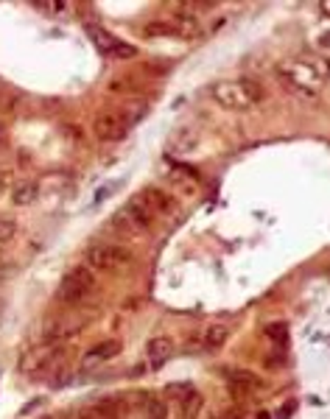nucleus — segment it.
I'll return each mask as SVG.
<instances>
[{
	"label": "nucleus",
	"mask_w": 330,
	"mask_h": 419,
	"mask_svg": "<svg viewBox=\"0 0 330 419\" xmlns=\"http://www.w3.org/2000/svg\"><path fill=\"white\" fill-rule=\"evenodd\" d=\"M93 132H95V137L104 140V143H118V140H123V137L132 132V126L123 120V115L118 112V106H112V109H101V112L95 115Z\"/></svg>",
	"instance_id": "obj_7"
},
{
	"label": "nucleus",
	"mask_w": 330,
	"mask_h": 419,
	"mask_svg": "<svg viewBox=\"0 0 330 419\" xmlns=\"http://www.w3.org/2000/svg\"><path fill=\"white\" fill-rule=\"evenodd\" d=\"M258 419H272V416H269L266 411H260V413H258Z\"/></svg>",
	"instance_id": "obj_27"
},
{
	"label": "nucleus",
	"mask_w": 330,
	"mask_h": 419,
	"mask_svg": "<svg viewBox=\"0 0 330 419\" xmlns=\"http://www.w3.org/2000/svg\"><path fill=\"white\" fill-rule=\"evenodd\" d=\"M62 361H65V347H59V344H42V347H34V349L23 352L20 372L23 374H34V377H45L48 372H56Z\"/></svg>",
	"instance_id": "obj_6"
},
{
	"label": "nucleus",
	"mask_w": 330,
	"mask_h": 419,
	"mask_svg": "<svg viewBox=\"0 0 330 419\" xmlns=\"http://www.w3.org/2000/svg\"><path fill=\"white\" fill-rule=\"evenodd\" d=\"M227 338H230V330H227L224 324H210V327L202 330V344H205V349H210V352L221 349V347L227 344Z\"/></svg>",
	"instance_id": "obj_15"
},
{
	"label": "nucleus",
	"mask_w": 330,
	"mask_h": 419,
	"mask_svg": "<svg viewBox=\"0 0 330 419\" xmlns=\"http://www.w3.org/2000/svg\"><path fill=\"white\" fill-rule=\"evenodd\" d=\"M95 274H93V269H87V266H79V269H70L65 277H62V283H59V288H56V302H62V305H81L84 299H90L93 294H95Z\"/></svg>",
	"instance_id": "obj_4"
},
{
	"label": "nucleus",
	"mask_w": 330,
	"mask_h": 419,
	"mask_svg": "<svg viewBox=\"0 0 330 419\" xmlns=\"http://www.w3.org/2000/svg\"><path fill=\"white\" fill-rule=\"evenodd\" d=\"M146 352H148L151 366H162L165 361H168V358L174 355V341H171L168 335H154V338L148 341Z\"/></svg>",
	"instance_id": "obj_12"
},
{
	"label": "nucleus",
	"mask_w": 330,
	"mask_h": 419,
	"mask_svg": "<svg viewBox=\"0 0 330 419\" xmlns=\"http://www.w3.org/2000/svg\"><path fill=\"white\" fill-rule=\"evenodd\" d=\"M42 419H62V416H54V413H51V416H42Z\"/></svg>",
	"instance_id": "obj_28"
},
{
	"label": "nucleus",
	"mask_w": 330,
	"mask_h": 419,
	"mask_svg": "<svg viewBox=\"0 0 330 419\" xmlns=\"http://www.w3.org/2000/svg\"><path fill=\"white\" fill-rule=\"evenodd\" d=\"M154 221H157V216L148 209V204L140 198V196H132L118 213L112 216V224L123 232V235H143V232H148L151 227H154Z\"/></svg>",
	"instance_id": "obj_3"
},
{
	"label": "nucleus",
	"mask_w": 330,
	"mask_h": 419,
	"mask_svg": "<svg viewBox=\"0 0 330 419\" xmlns=\"http://www.w3.org/2000/svg\"><path fill=\"white\" fill-rule=\"evenodd\" d=\"M15 232H17V224H15L12 219H3V216H0V244L12 241V238H15Z\"/></svg>",
	"instance_id": "obj_21"
},
{
	"label": "nucleus",
	"mask_w": 330,
	"mask_h": 419,
	"mask_svg": "<svg viewBox=\"0 0 330 419\" xmlns=\"http://www.w3.org/2000/svg\"><path fill=\"white\" fill-rule=\"evenodd\" d=\"M120 352V341L118 338H107L101 344H95L90 352H84V366H98V363H107L112 358H118Z\"/></svg>",
	"instance_id": "obj_10"
},
{
	"label": "nucleus",
	"mask_w": 330,
	"mask_h": 419,
	"mask_svg": "<svg viewBox=\"0 0 330 419\" xmlns=\"http://www.w3.org/2000/svg\"><path fill=\"white\" fill-rule=\"evenodd\" d=\"M269 338H274V341H285V338H288V333H285V327H283V324H272V327H269Z\"/></svg>",
	"instance_id": "obj_22"
},
{
	"label": "nucleus",
	"mask_w": 330,
	"mask_h": 419,
	"mask_svg": "<svg viewBox=\"0 0 330 419\" xmlns=\"http://www.w3.org/2000/svg\"><path fill=\"white\" fill-rule=\"evenodd\" d=\"M6 179H9V173H6V171H0V190L6 187Z\"/></svg>",
	"instance_id": "obj_26"
},
{
	"label": "nucleus",
	"mask_w": 330,
	"mask_h": 419,
	"mask_svg": "<svg viewBox=\"0 0 330 419\" xmlns=\"http://www.w3.org/2000/svg\"><path fill=\"white\" fill-rule=\"evenodd\" d=\"M230 380H233L235 391H238V388H241V391H246V388H258V386H260V380H258L252 372H244V369H241V372H233V374H230Z\"/></svg>",
	"instance_id": "obj_18"
},
{
	"label": "nucleus",
	"mask_w": 330,
	"mask_h": 419,
	"mask_svg": "<svg viewBox=\"0 0 330 419\" xmlns=\"http://www.w3.org/2000/svg\"><path fill=\"white\" fill-rule=\"evenodd\" d=\"M202 405H205L202 394H199V391H191L188 397H182V413H180V419H196L199 411H202Z\"/></svg>",
	"instance_id": "obj_17"
},
{
	"label": "nucleus",
	"mask_w": 330,
	"mask_h": 419,
	"mask_svg": "<svg viewBox=\"0 0 330 419\" xmlns=\"http://www.w3.org/2000/svg\"><path fill=\"white\" fill-rule=\"evenodd\" d=\"M40 402H42V400H34V402H29V405H26V408H23V413H29V411H34V408H37V405H40Z\"/></svg>",
	"instance_id": "obj_25"
},
{
	"label": "nucleus",
	"mask_w": 330,
	"mask_h": 419,
	"mask_svg": "<svg viewBox=\"0 0 330 419\" xmlns=\"http://www.w3.org/2000/svg\"><path fill=\"white\" fill-rule=\"evenodd\" d=\"M79 419H118V400L109 397V400H98L93 405H84L79 413Z\"/></svg>",
	"instance_id": "obj_11"
},
{
	"label": "nucleus",
	"mask_w": 330,
	"mask_h": 419,
	"mask_svg": "<svg viewBox=\"0 0 330 419\" xmlns=\"http://www.w3.org/2000/svg\"><path fill=\"white\" fill-rule=\"evenodd\" d=\"M210 98L224 106V109H255L258 104H263L266 93L258 81L252 79H235V81H216L210 84Z\"/></svg>",
	"instance_id": "obj_2"
},
{
	"label": "nucleus",
	"mask_w": 330,
	"mask_h": 419,
	"mask_svg": "<svg viewBox=\"0 0 330 419\" xmlns=\"http://www.w3.org/2000/svg\"><path fill=\"white\" fill-rule=\"evenodd\" d=\"M137 196L148 204V209L154 216H177L180 213V201L174 198V193H165L159 187H146Z\"/></svg>",
	"instance_id": "obj_9"
},
{
	"label": "nucleus",
	"mask_w": 330,
	"mask_h": 419,
	"mask_svg": "<svg viewBox=\"0 0 330 419\" xmlns=\"http://www.w3.org/2000/svg\"><path fill=\"white\" fill-rule=\"evenodd\" d=\"M3 266H6V263H3V258H0V269H3Z\"/></svg>",
	"instance_id": "obj_29"
},
{
	"label": "nucleus",
	"mask_w": 330,
	"mask_h": 419,
	"mask_svg": "<svg viewBox=\"0 0 330 419\" xmlns=\"http://www.w3.org/2000/svg\"><path fill=\"white\" fill-rule=\"evenodd\" d=\"M118 112H120V115H123V120H126V123L134 129V126H137V123L146 118V112H148V104H146V101H126V104H120V106H118Z\"/></svg>",
	"instance_id": "obj_16"
},
{
	"label": "nucleus",
	"mask_w": 330,
	"mask_h": 419,
	"mask_svg": "<svg viewBox=\"0 0 330 419\" xmlns=\"http://www.w3.org/2000/svg\"><path fill=\"white\" fill-rule=\"evenodd\" d=\"M37 9L48 12V15H59V12H65V3H37Z\"/></svg>",
	"instance_id": "obj_23"
},
{
	"label": "nucleus",
	"mask_w": 330,
	"mask_h": 419,
	"mask_svg": "<svg viewBox=\"0 0 330 419\" xmlns=\"http://www.w3.org/2000/svg\"><path fill=\"white\" fill-rule=\"evenodd\" d=\"M213 419H238V413H235V411H227V413H216Z\"/></svg>",
	"instance_id": "obj_24"
},
{
	"label": "nucleus",
	"mask_w": 330,
	"mask_h": 419,
	"mask_svg": "<svg viewBox=\"0 0 330 419\" xmlns=\"http://www.w3.org/2000/svg\"><path fill=\"white\" fill-rule=\"evenodd\" d=\"M146 419H168V405L162 400H146Z\"/></svg>",
	"instance_id": "obj_19"
},
{
	"label": "nucleus",
	"mask_w": 330,
	"mask_h": 419,
	"mask_svg": "<svg viewBox=\"0 0 330 419\" xmlns=\"http://www.w3.org/2000/svg\"><path fill=\"white\" fill-rule=\"evenodd\" d=\"M84 263L95 271H120L134 263V252L118 244H93L84 252Z\"/></svg>",
	"instance_id": "obj_5"
},
{
	"label": "nucleus",
	"mask_w": 330,
	"mask_h": 419,
	"mask_svg": "<svg viewBox=\"0 0 330 419\" xmlns=\"http://www.w3.org/2000/svg\"><path fill=\"white\" fill-rule=\"evenodd\" d=\"M37 196H40V184H37L34 179H23V182H17V184L12 187V201H15L17 207L34 204Z\"/></svg>",
	"instance_id": "obj_14"
},
{
	"label": "nucleus",
	"mask_w": 330,
	"mask_h": 419,
	"mask_svg": "<svg viewBox=\"0 0 330 419\" xmlns=\"http://www.w3.org/2000/svg\"><path fill=\"white\" fill-rule=\"evenodd\" d=\"M87 34H90L93 42L98 45V51L107 54L109 59H132V56H137V48H134V45H126V42L115 40L112 34H107V31L98 29V26H87Z\"/></svg>",
	"instance_id": "obj_8"
},
{
	"label": "nucleus",
	"mask_w": 330,
	"mask_h": 419,
	"mask_svg": "<svg viewBox=\"0 0 330 419\" xmlns=\"http://www.w3.org/2000/svg\"><path fill=\"white\" fill-rule=\"evenodd\" d=\"M274 79L285 93L308 101L322 93L327 68L319 59H285L274 65Z\"/></svg>",
	"instance_id": "obj_1"
},
{
	"label": "nucleus",
	"mask_w": 330,
	"mask_h": 419,
	"mask_svg": "<svg viewBox=\"0 0 330 419\" xmlns=\"http://www.w3.org/2000/svg\"><path fill=\"white\" fill-rule=\"evenodd\" d=\"M146 37H177V31L171 29L168 20H159V23H148L146 26Z\"/></svg>",
	"instance_id": "obj_20"
},
{
	"label": "nucleus",
	"mask_w": 330,
	"mask_h": 419,
	"mask_svg": "<svg viewBox=\"0 0 330 419\" xmlns=\"http://www.w3.org/2000/svg\"><path fill=\"white\" fill-rule=\"evenodd\" d=\"M196 143H199V132L191 129V126H182V129H177V132L168 137V151H174V154H188V151L196 148Z\"/></svg>",
	"instance_id": "obj_13"
}]
</instances>
